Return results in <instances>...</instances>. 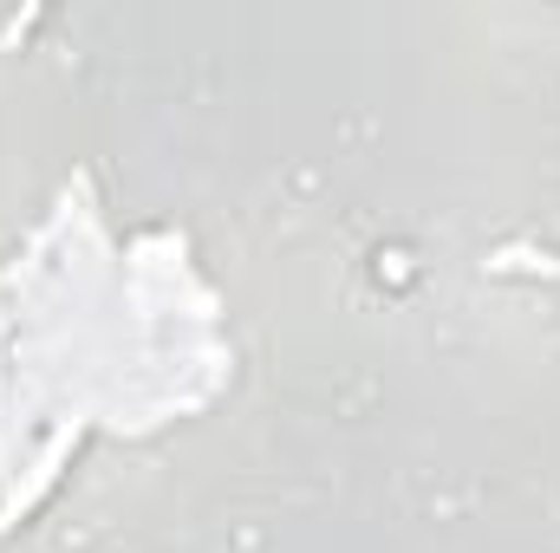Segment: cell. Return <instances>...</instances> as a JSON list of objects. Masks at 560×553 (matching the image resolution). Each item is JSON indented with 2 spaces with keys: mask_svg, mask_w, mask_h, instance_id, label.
Here are the masks:
<instances>
[{
  "mask_svg": "<svg viewBox=\"0 0 560 553\" xmlns=\"http://www.w3.org/2000/svg\"><path fill=\"white\" fill-rule=\"evenodd\" d=\"M72 449H79V430H59V436L39 449V462H33V475H26V489L7 502V521H0V528H20V515H33V508H39V495L59 482V469H66V456H72Z\"/></svg>",
  "mask_w": 560,
  "mask_h": 553,
  "instance_id": "1",
  "label": "cell"
},
{
  "mask_svg": "<svg viewBox=\"0 0 560 553\" xmlns=\"http://www.w3.org/2000/svg\"><path fill=\"white\" fill-rule=\"evenodd\" d=\"M482 268H489V274H548V280H560V261L548 248H535V242H509V248H495Z\"/></svg>",
  "mask_w": 560,
  "mask_h": 553,
  "instance_id": "2",
  "label": "cell"
}]
</instances>
